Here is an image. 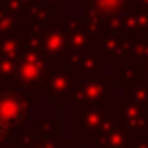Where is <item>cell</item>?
Returning a JSON list of instances; mask_svg holds the SVG:
<instances>
[{
	"label": "cell",
	"mask_w": 148,
	"mask_h": 148,
	"mask_svg": "<svg viewBox=\"0 0 148 148\" xmlns=\"http://www.w3.org/2000/svg\"><path fill=\"white\" fill-rule=\"evenodd\" d=\"M0 134H2V125H0Z\"/></svg>",
	"instance_id": "6da1fadb"
}]
</instances>
